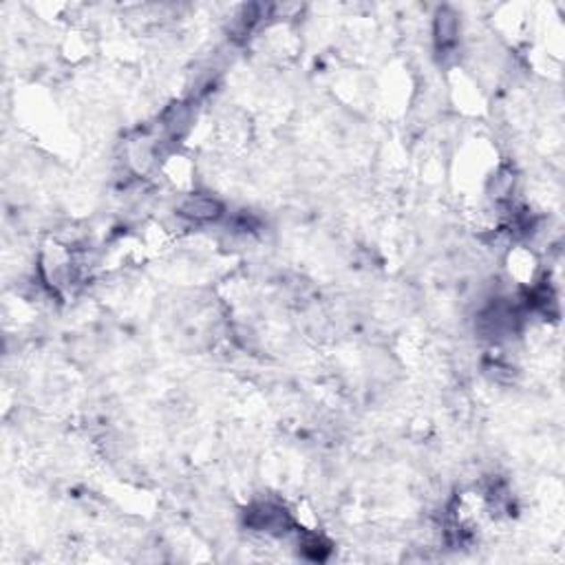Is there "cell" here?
Listing matches in <instances>:
<instances>
[{
  "label": "cell",
  "mask_w": 565,
  "mask_h": 565,
  "mask_svg": "<svg viewBox=\"0 0 565 565\" xmlns=\"http://www.w3.org/2000/svg\"><path fill=\"white\" fill-rule=\"evenodd\" d=\"M460 34V22L458 16L451 12L449 7H442L440 12L435 13V22H433V36H435V42L440 49H449V46L455 45Z\"/></svg>",
  "instance_id": "obj_3"
},
{
  "label": "cell",
  "mask_w": 565,
  "mask_h": 565,
  "mask_svg": "<svg viewBox=\"0 0 565 565\" xmlns=\"http://www.w3.org/2000/svg\"><path fill=\"white\" fill-rule=\"evenodd\" d=\"M179 216L192 221V223H210V221L221 219L223 206L215 197L206 195H190L181 206H179Z\"/></svg>",
  "instance_id": "obj_2"
},
{
  "label": "cell",
  "mask_w": 565,
  "mask_h": 565,
  "mask_svg": "<svg viewBox=\"0 0 565 565\" xmlns=\"http://www.w3.org/2000/svg\"><path fill=\"white\" fill-rule=\"evenodd\" d=\"M248 524L254 530L270 532V535H282L294 526L291 517L274 503H258L248 512Z\"/></svg>",
  "instance_id": "obj_1"
}]
</instances>
